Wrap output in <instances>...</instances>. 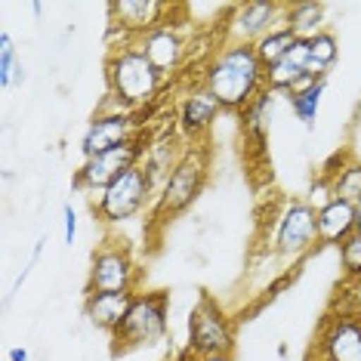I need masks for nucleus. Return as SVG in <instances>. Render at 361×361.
I'll return each mask as SVG.
<instances>
[{
	"label": "nucleus",
	"mask_w": 361,
	"mask_h": 361,
	"mask_svg": "<svg viewBox=\"0 0 361 361\" xmlns=\"http://www.w3.org/2000/svg\"><path fill=\"white\" fill-rule=\"evenodd\" d=\"M204 87L216 96L223 111L241 114L266 90V68L250 44H226L207 65Z\"/></svg>",
	"instance_id": "f257e3e1"
},
{
	"label": "nucleus",
	"mask_w": 361,
	"mask_h": 361,
	"mask_svg": "<svg viewBox=\"0 0 361 361\" xmlns=\"http://www.w3.org/2000/svg\"><path fill=\"white\" fill-rule=\"evenodd\" d=\"M105 78H109V93L118 96L133 111L158 96L164 80V75L145 59L139 47H124V50L111 53L109 65H105Z\"/></svg>",
	"instance_id": "f03ea898"
},
{
	"label": "nucleus",
	"mask_w": 361,
	"mask_h": 361,
	"mask_svg": "<svg viewBox=\"0 0 361 361\" xmlns=\"http://www.w3.org/2000/svg\"><path fill=\"white\" fill-rule=\"evenodd\" d=\"M167 315H170V300L164 290L154 293H136L133 306L121 327L111 334L114 352H130L139 346H154L164 334H167Z\"/></svg>",
	"instance_id": "7ed1b4c3"
},
{
	"label": "nucleus",
	"mask_w": 361,
	"mask_h": 361,
	"mask_svg": "<svg viewBox=\"0 0 361 361\" xmlns=\"http://www.w3.org/2000/svg\"><path fill=\"white\" fill-rule=\"evenodd\" d=\"M152 188H154V179L149 176V170L133 167L124 176L114 179L105 192H99L93 210L102 223H124V219H133L149 204Z\"/></svg>",
	"instance_id": "20e7f679"
},
{
	"label": "nucleus",
	"mask_w": 361,
	"mask_h": 361,
	"mask_svg": "<svg viewBox=\"0 0 361 361\" xmlns=\"http://www.w3.org/2000/svg\"><path fill=\"white\" fill-rule=\"evenodd\" d=\"M204 183H207V154L201 149H188L170 170V176L164 179L158 210L164 216H179L204 192Z\"/></svg>",
	"instance_id": "39448f33"
},
{
	"label": "nucleus",
	"mask_w": 361,
	"mask_h": 361,
	"mask_svg": "<svg viewBox=\"0 0 361 361\" xmlns=\"http://www.w3.org/2000/svg\"><path fill=\"white\" fill-rule=\"evenodd\" d=\"M235 331L223 309L210 297H201V302L188 315V349L201 358L210 355H232Z\"/></svg>",
	"instance_id": "423d86ee"
},
{
	"label": "nucleus",
	"mask_w": 361,
	"mask_h": 361,
	"mask_svg": "<svg viewBox=\"0 0 361 361\" xmlns=\"http://www.w3.org/2000/svg\"><path fill=\"white\" fill-rule=\"evenodd\" d=\"M145 154V145L142 139H133V142L127 145H118V149L111 152H102L96 154V158H84V164H80V170L75 173V188H80V192H105L114 179L124 176L127 170L139 167V161H142Z\"/></svg>",
	"instance_id": "0eeeda50"
},
{
	"label": "nucleus",
	"mask_w": 361,
	"mask_h": 361,
	"mask_svg": "<svg viewBox=\"0 0 361 361\" xmlns=\"http://www.w3.org/2000/svg\"><path fill=\"white\" fill-rule=\"evenodd\" d=\"M318 241V213L306 201H290L278 216L272 247L284 259H300Z\"/></svg>",
	"instance_id": "6e6552de"
},
{
	"label": "nucleus",
	"mask_w": 361,
	"mask_h": 361,
	"mask_svg": "<svg viewBox=\"0 0 361 361\" xmlns=\"http://www.w3.org/2000/svg\"><path fill=\"white\" fill-rule=\"evenodd\" d=\"M139 269L127 247L109 244L93 257L87 293H136Z\"/></svg>",
	"instance_id": "1a4fd4ad"
},
{
	"label": "nucleus",
	"mask_w": 361,
	"mask_h": 361,
	"mask_svg": "<svg viewBox=\"0 0 361 361\" xmlns=\"http://www.w3.org/2000/svg\"><path fill=\"white\" fill-rule=\"evenodd\" d=\"M284 10L281 4H244L238 6L228 19V44H257L269 31L284 25Z\"/></svg>",
	"instance_id": "9d476101"
},
{
	"label": "nucleus",
	"mask_w": 361,
	"mask_h": 361,
	"mask_svg": "<svg viewBox=\"0 0 361 361\" xmlns=\"http://www.w3.org/2000/svg\"><path fill=\"white\" fill-rule=\"evenodd\" d=\"M136 114H96L80 139V152H84V158H96L102 152L127 145L136 139Z\"/></svg>",
	"instance_id": "9b49d317"
},
{
	"label": "nucleus",
	"mask_w": 361,
	"mask_h": 361,
	"mask_svg": "<svg viewBox=\"0 0 361 361\" xmlns=\"http://www.w3.org/2000/svg\"><path fill=\"white\" fill-rule=\"evenodd\" d=\"M111 10V25L127 31L130 37L142 40L145 35H152L154 28L167 25L164 16H167L170 6L161 4V0H114L109 6Z\"/></svg>",
	"instance_id": "f8f14e48"
},
{
	"label": "nucleus",
	"mask_w": 361,
	"mask_h": 361,
	"mask_svg": "<svg viewBox=\"0 0 361 361\" xmlns=\"http://www.w3.org/2000/svg\"><path fill=\"white\" fill-rule=\"evenodd\" d=\"M322 361H361V318L334 315L322 334Z\"/></svg>",
	"instance_id": "ddd939ff"
},
{
	"label": "nucleus",
	"mask_w": 361,
	"mask_h": 361,
	"mask_svg": "<svg viewBox=\"0 0 361 361\" xmlns=\"http://www.w3.org/2000/svg\"><path fill=\"white\" fill-rule=\"evenodd\" d=\"M136 47L145 53V59H149L164 78L173 75L179 65H183V59H185V37L179 35L173 25L154 28L152 35H145L142 40H136Z\"/></svg>",
	"instance_id": "4468645a"
},
{
	"label": "nucleus",
	"mask_w": 361,
	"mask_h": 361,
	"mask_svg": "<svg viewBox=\"0 0 361 361\" xmlns=\"http://www.w3.org/2000/svg\"><path fill=\"white\" fill-rule=\"evenodd\" d=\"M133 297L136 293H87L84 315L90 318L93 327L114 334L121 327V322L127 318L130 306H133Z\"/></svg>",
	"instance_id": "2eb2a0df"
},
{
	"label": "nucleus",
	"mask_w": 361,
	"mask_h": 361,
	"mask_svg": "<svg viewBox=\"0 0 361 361\" xmlns=\"http://www.w3.org/2000/svg\"><path fill=\"white\" fill-rule=\"evenodd\" d=\"M219 111L223 109H219L216 96H213L207 87L192 90V93L185 96V102L179 105V127H183L188 136H204L213 127V121L219 118Z\"/></svg>",
	"instance_id": "dca6fc26"
},
{
	"label": "nucleus",
	"mask_w": 361,
	"mask_h": 361,
	"mask_svg": "<svg viewBox=\"0 0 361 361\" xmlns=\"http://www.w3.org/2000/svg\"><path fill=\"white\" fill-rule=\"evenodd\" d=\"M349 235H355V204L334 198L324 210H318V241L340 247Z\"/></svg>",
	"instance_id": "f3484780"
},
{
	"label": "nucleus",
	"mask_w": 361,
	"mask_h": 361,
	"mask_svg": "<svg viewBox=\"0 0 361 361\" xmlns=\"http://www.w3.org/2000/svg\"><path fill=\"white\" fill-rule=\"evenodd\" d=\"M306 62H309V40H297L293 50L281 62L266 68V90H272V93H290L293 84L306 75Z\"/></svg>",
	"instance_id": "a211bd4d"
},
{
	"label": "nucleus",
	"mask_w": 361,
	"mask_h": 361,
	"mask_svg": "<svg viewBox=\"0 0 361 361\" xmlns=\"http://www.w3.org/2000/svg\"><path fill=\"white\" fill-rule=\"evenodd\" d=\"M324 16H327L324 4H297L284 10V25L300 40H312L324 31Z\"/></svg>",
	"instance_id": "6ab92c4d"
},
{
	"label": "nucleus",
	"mask_w": 361,
	"mask_h": 361,
	"mask_svg": "<svg viewBox=\"0 0 361 361\" xmlns=\"http://www.w3.org/2000/svg\"><path fill=\"white\" fill-rule=\"evenodd\" d=\"M272 105H275V93L272 90H262V93L253 99L247 109L241 111V127L250 139H257V145L266 139L269 130V118H272Z\"/></svg>",
	"instance_id": "aec40b11"
},
{
	"label": "nucleus",
	"mask_w": 361,
	"mask_h": 361,
	"mask_svg": "<svg viewBox=\"0 0 361 361\" xmlns=\"http://www.w3.org/2000/svg\"><path fill=\"white\" fill-rule=\"evenodd\" d=\"M297 35H293L287 25H281V28H275V31H269L262 40H257L253 44V50H257V59L262 62V68H272L275 62H281L287 53L293 50V44H297Z\"/></svg>",
	"instance_id": "412c9836"
},
{
	"label": "nucleus",
	"mask_w": 361,
	"mask_h": 361,
	"mask_svg": "<svg viewBox=\"0 0 361 361\" xmlns=\"http://www.w3.org/2000/svg\"><path fill=\"white\" fill-rule=\"evenodd\" d=\"M336 56H340V47H336V37L331 31H322V35H315L309 40V62H306V75L318 78L322 80L327 75V68L336 62Z\"/></svg>",
	"instance_id": "4be33fe9"
},
{
	"label": "nucleus",
	"mask_w": 361,
	"mask_h": 361,
	"mask_svg": "<svg viewBox=\"0 0 361 361\" xmlns=\"http://www.w3.org/2000/svg\"><path fill=\"white\" fill-rule=\"evenodd\" d=\"M324 176H331L336 198L352 201V204L361 201V164H358V161L343 164L340 170H331V173H324Z\"/></svg>",
	"instance_id": "5701e85b"
},
{
	"label": "nucleus",
	"mask_w": 361,
	"mask_h": 361,
	"mask_svg": "<svg viewBox=\"0 0 361 361\" xmlns=\"http://www.w3.org/2000/svg\"><path fill=\"white\" fill-rule=\"evenodd\" d=\"M322 96H324V80H318V84H312L309 90H300V93H290L287 99L293 105V114L302 121L306 127L315 124L318 118V105H322Z\"/></svg>",
	"instance_id": "b1692460"
},
{
	"label": "nucleus",
	"mask_w": 361,
	"mask_h": 361,
	"mask_svg": "<svg viewBox=\"0 0 361 361\" xmlns=\"http://www.w3.org/2000/svg\"><path fill=\"white\" fill-rule=\"evenodd\" d=\"M19 59H16V44H13V37L6 35H0V87L4 90H10L16 84V78H19Z\"/></svg>",
	"instance_id": "393cba45"
},
{
	"label": "nucleus",
	"mask_w": 361,
	"mask_h": 361,
	"mask_svg": "<svg viewBox=\"0 0 361 361\" xmlns=\"http://www.w3.org/2000/svg\"><path fill=\"white\" fill-rule=\"evenodd\" d=\"M173 167H176V164H173V149H170L167 142L152 145V149L145 152V170H149L152 179H158L161 173L170 176V170H173Z\"/></svg>",
	"instance_id": "a878e982"
},
{
	"label": "nucleus",
	"mask_w": 361,
	"mask_h": 361,
	"mask_svg": "<svg viewBox=\"0 0 361 361\" xmlns=\"http://www.w3.org/2000/svg\"><path fill=\"white\" fill-rule=\"evenodd\" d=\"M340 266L349 278H361V232L349 235L340 244Z\"/></svg>",
	"instance_id": "bb28decb"
},
{
	"label": "nucleus",
	"mask_w": 361,
	"mask_h": 361,
	"mask_svg": "<svg viewBox=\"0 0 361 361\" xmlns=\"http://www.w3.org/2000/svg\"><path fill=\"white\" fill-rule=\"evenodd\" d=\"M336 198L334 195V183H331V176H322V179H315V183L309 185V195H306V204L312 210H324L327 204H331Z\"/></svg>",
	"instance_id": "cd10ccee"
},
{
	"label": "nucleus",
	"mask_w": 361,
	"mask_h": 361,
	"mask_svg": "<svg viewBox=\"0 0 361 361\" xmlns=\"http://www.w3.org/2000/svg\"><path fill=\"white\" fill-rule=\"evenodd\" d=\"M62 226H65V244H75V238H78V213L71 204H62Z\"/></svg>",
	"instance_id": "c85d7f7f"
},
{
	"label": "nucleus",
	"mask_w": 361,
	"mask_h": 361,
	"mask_svg": "<svg viewBox=\"0 0 361 361\" xmlns=\"http://www.w3.org/2000/svg\"><path fill=\"white\" fill-rule=\"evenodd\" d=\"M6 358H10V361H31V358H28V349H22V346L10 349V352H6Z\"/></svg>",
	"instance_id": "c756f323"
},
{
	"label": "nucleus",
	"mask_w": 361,
	"mask_h": 361,
	"mask_svg": "<svg viewBox=\"0 0 361 361\" xmlns=\"http://www.w3.org/2000/svg\"><path fill=\"white\" fill-rule=\"evenodd\" d=\"M355 232H361V201L355 204Z\"/></svg>",
	"instance_id": "7c9ffc66"
},
{
	"label": "nucleus",
	"mask_w": 361,
	"mask_h": 361,
	"mask_svg": "<svg viewBox=\"0 0 361 361\" xmlns=\"http://www.w3.org/2000/svg\"><path fill=\"white\" fill-rule=\"evenodd\" d=\"M201 361H232V355H210V358H201Z\"/></svg>",
	"instance_id": "2f4dec72"
}]
</instances>
